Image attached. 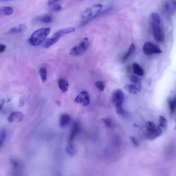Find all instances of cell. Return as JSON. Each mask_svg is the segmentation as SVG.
<instances>
[{"label":"cell","instance_id":"6da1fadb","mask_svg":"<svg viewBox=\"0 0 176 176\" xmlns=\"http://www.w3.org/2000/svg\"><path fill=\"white\" fill-rule=\"evenodd\" d=\"M149 24L152 30L155 40L158 43H162L165 41V35L161 26V19L159 14L153 12L150 16Z\"/></svg>","mask_w":176,"mask_h":176},{"label":"cell","instance_id":"7a4b0ae2","mask_svg":"<svg viewBox=\"0 0 176 176\" xmlns=\"http://www.w3.org/2000/svg\"><path fill=\"white\" fill-rule=\"evenodd\" d=\"M51 30V29L49 27L43 28L36 30L29 38V43L33 46L39 45L46 39Z\"/></svg>","mask_w":176,"mask_h":176},{"label":"cell","instance_id":"3957f363","mask_svg":"<svg viewBox=\"0 0 176 176\" xmlns=\"http://www.w3.org/2000/svg\"><path fill=\"white\" fill-rule=\"evenodd\" d=\"M89 45L88 38H85L83 41L71 48L69 54L74 56H80L88 49Z\"/></svg>","mask_w":176,"mask_h":176},{"label":"cell","instance_id":"277c9868","mask_svg":"<svg viewBox=\"0 0 176 176\" xmlns=\"http://www.w3.org/2000/svg\"><path fill=\"white\" fill-rule=\"evenodd\" d=\"M103 5L100 4H96L93 5L91 7H89L81 14L80 17L82 19L89 18L93 16L100 13L102 11Z\"/></svg>","mask_w":176,"mask_h":176},{"label":"cell","instance_id":"5b68a950","mask_svg":"<svg viewBox=\"0 0 176 176\" xmlns=\"http://www.w3.org/2000/svg\"><path fill=\"white\" fill-rule=\"evenodd\" d=\"M143 53L147 55L160 54L162 52L160 48L149 42H145L143 46Z\"/></svg>","mask_w":176,"mask_h":176},{"label":"cell","instance_id":"8992f818","mask_svg":"<svg viewBox=\"0 0 176 176\" xmlns=\"http://www.w3.org/2000/svg\"><path fill=\"white\" fill-rule=\"evenodd\" d=\"M75 102L83 106H87L90 103V98L88 92L83 91L76 96Z\"/></svg>","mask_w":176,"mask_h":176},{"label":"cell","instance_id":"52a82bcc","mask_svg":"<svg viewBox=\"0 0 176 176\" xmlns=\"http://www.w3.org/2000/svg\"><path fill=\"white\" fill-rule=\"evenodd\" d=\"M124 93L120 90H115L113 94L112 100L115 107L123 106L124 100Z\"/></svg>","mask_w":176,"mask_h":176},{"label":"cell","instance_id":"ba28073f","mask_svg":"<svg viewBox=\"0 0 176 176\" xmlns=\"http://www.w3.org/2000/svg\"><path fill=\"white\" fill-rule=\"evenodd\" d=\"M163 8L166 13L170 15H173L176 12V1H166Z\"/></svg>","mask_w":176,"mask_h":176},{"label":"cell","instance_id":"9c48e42d","mask_svg":"<svg viewBox=\"0 0 176 176\" xmlns=\"http://www.w3.org/2000/svg\"><path fill=\"white\" fill-rule=\"evenodd\" d=\"M61 37L62 36L58 31L56 32L51 37L46 40L44 44V47L46 48H49L57 42Z\"/></svg>","mask_w":176,"mask_h":176},{"label":"cell","instance_id":"30bf717a","mask_svg":"<svg viewBox=\"0 0 176 176\" xmlns=\"http://www.w3.org/2000/svg\"><path fill=\"white\" fill-rule=\"evenodd\" d=\"M24 115L23 113L19 112H12L8 117V121L10 123H19L23 120Z\"/></svg>","mask_w":176,"mask_h":176},{"label":"cell","instance_id":"8fae6325","mask_svg":"<svg viewBox=\"0 0 176 176\" xmlns=\"http://www.w3.org/2000/svg\"><path fill=\"white\" fill-rule=\"evenodd\" d=\"M80 129V126L79 124L77 122L74 123L69 138V144L72 145L73 141V140L76 135L79 132Z\"/></svg>","mask_w":176,"mask_h":176},{"label":"cell","instance_id":"7c38bea8","mask_svg":"<svg viewBox=\"0 0 176 176\" xmlns=\"http://www.w3.org/2000/svg\"><path fill=\"white\" fill-rule=\"evenodd\" d=\"M162 134V130L161 127H157L154 130L147 133V137L149 139L152 140L160 136Z\"/></svg>","mask_w":176,"mask_h":176},{"label":"cell","instance_id":"4fadbf2b","mask_svg":"<svg viewBox=\"0 0 176 176\" xmlns=\"http://www.w3.org/2000/svg\"><path fill=\"white\" fill-rule=\"evenodd\" d=\"M141 87L133 83L127 85L125 86V88L128 91L132 94H136L140 91Z\"/></svg>","mask_w":176,"mask_h":176},{"label":"cell","instance_id":"5bb4252c","mask_svg":"<svg viewBox=\"0 0 176 176\" xmlns=\"http://www.w3.org/2000/svg\"><path fill=\"white\" fill-rule=\"evenodd\" d=\"M27 29V27L24 24H20L17 27H15L11 28L9 31L10 33H23L25 32Z\"/></svg>","mask_w":176,"mask_h":176},{"label":"cell","instance_id":"9a60e30c","mask_svg":"<svg viewBox=\"0 0 176 176\" xmlns=\"http://www.w3.org/2000/svg\"><path fill=\"white\" fill-rule=\"evenodd\" d=\"M70 121L71 117L69 115L66 114H63L60 118V126L61 127L68 126L70 124Z\"/></svg>","mask_w":176,"mask_h":176},{"label":"cell","instance_id":"2e32d148","mask_svg":"<svg viewBox=\"0 0 176 176\" xmlns=\"http://www.w3.org/2000/svg\"><path fill=\"white\" fill-rule=\"evenodd\" d=\"M58 86L63 92H66L68 90L69 84L67 81L63 78H60L58 81Z\"/></svg>","mask_w":176,"mask_h":176},{"label":"cell","instance_id":"e0dca14e","mask_svg":"<svg viewBox=\"0 0 176 176\" xmlns=\"http://www.w3.org/2000/svg\"><path fill=\"white\" fill-rule=\"evenodd\" d=\"M110 8H109L108 9H107L106 10H104V11H101L100 13L88 18V19L85 20L84 21L82 22V23L81 24V26H84L88 25V24L90 22L92 21V20L95 19V18L98 17V16L101 15V14H103L106 13V12H107V11H110Z\"/></svg>","mask_w":176,"mask_h":176},{"label":"cell","instance_id":"ac0fdd59","mask_svg":"<svg viewBox=\"0 0 176 176\" xmlns=\"http://www.w3.org/2000/svg\"><path fill=\"white\" fill-rule=\"evenodd\" d=\"M133 72L135 74L140 76H144V71L138 64L136 63H133Z\"/></svg>","mask_w":176,"mask_h":176},{"label":"cell","instance_id":"d6986e66","mask_svg":"<svg viewBox=\"0 0 176 176\" xmlns=\"http://www.w3.org/2000/svg\"><path fill=\"white\" fill-rule=\"evenodd\" d=\"M14 10L12 7L9 6H3L0 9V14L3 16L11 15L13 13Z\"/></svg>","mask_w":176,"mask_h":176},{"label":"cell","instance_id":"ffe728a7","mask_svg":"<svg viewBox=\"0 0 176 176\" xmlns=\"http://www.w3.org/2000/svg\"><path fill=\"white\" fill-rule=\"evenodd\" d=\"M135 46L134 44L131 43L129 48L128 51L125 54L122 58L123 61H125L129 58L130 56L132 55L135 51Z\"/></svg>","mask_w":176,"mask_h":176},{"label":"cell","instance_id":"44dd1931","mask_svg":"<svg viewBox=\"0 0 176 176\" xmlns=\"http://www.w3.org/2000/svg\"><path fill=\"white\" fill-rule=\"evenodd\" d=\"M168 103L171 114H173L176 110V96L172 100H170Z\"/></svg>","mask_w":176,"mask_h":176},{"label":"cell","instance_id":"7402d4cb","mask_svg":"<svg viewBox=\"0 0 176 176\" xmlns=\"http://www.w3.org/2000/svg\"><path fill=\"white\" fill-rule=\"evenodd\" d=\"M39 74L42 82H45L47 78V71L46 68L44 67L40 68Z\"/></svg>","mask_w":176,"mask_h":176},{"label":"cell","instance_id":"603a6c76","mask_svg":"<svg viewBox=\"0 0 176 176\" xmlns=\"http://www.w3.org/2000/svg\"><path fill=\"white\" fill-rule=\"evenodd\" d=\"M75 30L74 28L71 27L64 28V29L58 30V31L62 36L64 34L72 33V32L75 31Z\"/></svg>","mask_w":176,"mask_h":176},{"label":"cell","instance_id":"cb8c5ba5","mask_svg":"<svg viewBox=\"0 0 176 176\" xmlns=\"http://www.w3.org/2000/svg\"><path fill=\"white\" fill-rule=\"evenodd\" d=\"M39 21L42 23L49 24L52 21V18L51 16L46 15L41 18H40L39 19Z\"/></svg>","mask_w":176,"mask_h":176},{"label":"cell","instance_id":"d4e9b609","mask_svg":"<svg viewBox=\"0 0 176 176\" xmlns=\"http://www.w3.org/2000/svg\"><path fill=\"white\" fill-rule=\"evenodd\" d=\"M145 126H146L147 130L148 132H150L154 130L157 127L153 122L152 121H148L145 123Z\"/></svg>","mask_w":176,"mask_h":176},{"label":"cell","instance_id":"484cf974","mask_svg":"<svg viewBox=\"0 0 176 176\" xmlns=\"http://www.w3.org/2000/svg\"><path fill=\"white\" fill-rule=\"evenodd\" d=\"M160 126L164 128H166L167 127V120L164 117L160 116L159 117Z\"/></svg>","mask_w":176,"mask_h":176},{"label":"cell","instance_id":"4316f807","mask_svg":"<svg viewBox=\"0 0 176 176\" xmlns=\"http://www.w3.org/2000/svg\"><path fill=\"white\" fill-rule=\"evenodd\" d=\"M130 81L131 82H132L133 83L136 84L137 85V86L141 87V79L138 77L134 76L131 77L130 79Z\"/></svg>","mask_w":176,"mask_h":176},{"label":"cell","instance_id":"83f0119b","mask_svg":"<svg viewBox=\"0 0 176 176\" xmlns=\"http://www.w3.org/2000/svg\"><path fill=\"white\" fill-rule=\"evenodd\" d=\"M49 6V9L50 11H58L62 9L61 6L58 4H53Z\"/></svg>","mask_w":176,"mask_h":176},{"label":"cell","instance_id":"f1b7e54d","mask_svg":"<svg viewBox=\"0 0 176 176\" xmlns=\"http://www.w3.org/2000/svg\"><path fill=\"white\" fill-rule=\"evenodd\" d=\"M95 86L97 88L101 91H104L105 88V85L103 82L101 81H98L96 82Z\"/></svg>","mask_w":176,"mask_h":176},{"label":"cell","instance_id":"f546056e","mask_svg":"<svg viewBox=\"0 0 176 176\" xmlns=\"http://www.w3.org/2000/svg\"><path fill=\"white\" fill-rule=\"evenodd\" d=\"M6 136V133L5 130L3 129L1 131V135H0V144L1 146L4 141Z\"/></svg>","mask_w":176,"mask_h":176},{"label":"cell","instance_id":"4dcf8cb0","mask_svg":"<svg viewBox=\"0 0 176 176\" xmlns=\"http://www.w3.org/2000/svg\"><path fill=\"white\" fill-rule=\"evenodd\" d=\"M102 120L106 126L110 127L112 125V120L109 118H104L101 119Z\"/></svg>","mask_w":176,"mask_h":176},{"label":"cell","instance_id":"1f68e13d","mask_svg":"<svg viewBox=\"0 0 176 176\" xmlns=\"http://www.w3.org/2000/svg\"><path fill=\"white\" fill-rule=\"evenodd\" d=\"M117 114L119 115H122L125 113V111L123 108V106L115 107Z\"/></svg>","mask_w":176,"mask_h":176},{"label":"cell","instance_id":"d6a6232c","mask_svg":"<svg viewBox=\"0 0 176 176\" xmlns=\"http://www.w3.org/2000/svg\"><path fill=\"white\" fill-rule=\"evenodd\" d=\"M131 139L133 144L136 145V146H138V145H139V143L135 137H131Z\"/></svg>","mask_w":176,"mask_h":176},{"label":"cell","instance_id":"836d02e7","mask_svg":"<svg viewBox=\"0 0 176 176\" xmlns=\"http://www.w3.org/2000/svg\"><path fill=\"white\" fill-rule=\"evenodd\" d=\"M6 48V46L4 44H1L0 45V53H2L4 52Z\"/></svg>","mask_w":176,"mask_h":176},{"label":"cell","instance_id":"e575fe53","mask_svg":"<svg viewBox=\"0 0 176 176\" xmlns=\"http://www.w3.org/2000/svg\"><path fill=\"white\" fill-rule=\"evenodd\" d=\"M58 1V0H49L48 2V5H51L53 4L54 3H56Z\"/></svg>","mask_w":176,"mask_h":176},{"label":"cell","instance_id":"d590c367","mask_svg":"<svg viewBox=\"0 0 176 176\" xmlns=\"http://www.w3.org/2000/svg\"><path fill=\"white\" fill-rule=\"evenodd\" d=\"M5 103V100H1V102H0V108H1V110H2L3 106L4 104Z\"/></svg>","mask_w":176,"mask_h":176},{"label":"cell","instance_id":"8d00e7d4","mask_svg":"<svg viewBox=\"0 0 176 176\" xmlns=\"http://www.w3.org/2000/svg\"><path fill=\"white\" fill-rule=\"evenodd\" d=\"M24 101L23 100L21 99V100H20L19 102V106L20 107L23 106V105L24 104Z\"/></svg>","mask_w":176,"mask_h":176}]
</instances>
